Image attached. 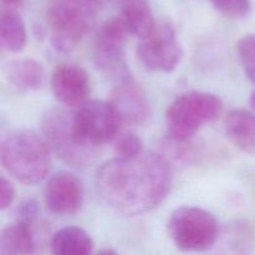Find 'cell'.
I'll return each mask as SVG.
<instances>
[{
  "instance_id": "cell-21",
  "label": "cell",
  "mask_w": 255,
  "mask_h": 255,
  "mask_svg": "<svg viewBox=\"0 0 255 255\" xmlns=\"http://www.w3.org/2000/svg\"><path fill=\"white\" fill-rule=\"evenodd\" d=\"M212 2L228 16L243 17L251 11V0H212Z\"/></svg>"
},
{
  "instance_id": "cell-15",
  "label": "cell",
  "mask_w": 255,
  "mask_h": 255,
  "mask_svg": "<svg viewBox=\"0 0 255 255\" xmlns=\"http://www.w3.org/2000/svg\"><path fill=\"white\" fill-rule=\"evenodd\" d=\"M120 9V16L125 20L132 35L147 36L156 26V20L147 0H114Z\"/></svg>"
},
{
  "instance_id": "cell-2",
  "label": "cell",
  "mask_w": 255,
  "mask_h": 255,
  "mask_svg": "<svg viewBox=\"0 0 255 255\" xmlns=\"http://www.w3.org/2000/svg\"><path fill=\"white\" fill-rule=\"evenodd\" d=\"M0 154L4 168L24 184L40 183L51 168L49 144L45 138L27 129L7 134L1 142Z\"/></svg>"
},
{
  "instance_id": "cell-8",
  "label": "cell",
  "mask_w": 255,
  "mask_h": 255,
  "mask_svg": "<svg viewBox=\"0 0 255 255\" xmlns=\"http://www.w3.org/2000/svg\"><path fill=\"white\" fill-rule=\"evenodd\" d=\"M122 121L110 101H86L72 115V128L79 142L99 148L116 138Z\"/></svg>"
},
{
  "instance_id": "cell-6",
  "label": "cell",
  "mask_w": 255,
  "mask_h": 255,
  "mask_svg": "<svg viewBox=\"0 0 255 255\" xmlns=\"http://www.w3.org/2000/svg\"><path fill=\"white\" fill-rule=\"evenodd\" d=\"M42 132L50 149L65 163L86 167L96 159L97 148L79 142L72 128V115L64 109H51L41 121Z\"/></svg>"
},
{
  "instance_id": "cell-4",
  "label": "cell",
  "mask_w": 255,
  "mask_h": 255,
  "mask_svg": "<svg viewBox=\"0 0 255 255\" xmlns=\"http://www.w3.org/2000/svg\"><path fill=\"white\" fill-rule=\"evenodd\" d=\"M174 246L183 252H206L219 238V223L214 214L198 207H179L167 224Z\"/></svg>"
},
{
  "instance_id": "cell-26",
  "label": "cell",
  "mask_w": 255,
  "mask_h": 255,
  "mask_svg": "<svg viewBox=\"0 0 255 255\" xmlns=\"http://www.w3.org/2000/svg\"><path fill=\"white\" fill-rule=\"evenodd\" d=\"M251 105L252 107L255 110V91L252 94V97H251Z\"/></svg>"
},
{
  "instance_id": "cell-7",
  "label": "cell",
  "mask_w": 255,
  "mask_h": 255,
  "mask_svg": "<svg viewBox=\"0 0 255 255\" xmlns=\"http://www.w3.org/2000/svg\"><path fill=\"white\" fill-rule=\"evenodd\" d=\"M131 30L121 16L106 20L97 31L94 42V60L97 69L116 82L129 79L126 50Z\"/></svg>"
},
{
  "instance_id": "cell-16",
  "label": "cell",
  "mask_w": 255,
  "mask_h": 255,
  "mask_svg": "<svg viewBox=\"0 0 255 255\" xmlns=\"http://www.w3.org/2000/svg\"><path fill=\"white\" fill-rule=\"evenodd\" d=\"M94 241L79 227H66L54 234L51 251L56 255H87L92 253Z\"/></svg>"
},
{
  "instance_id": "cell-5",
  "label": "cell",
  "mask_w": 255,
  "mask_h": 255,
  "mask_svg": "<svg viewBox=\"0 0 255 255\" xmlns=\"http://www.w3.org/2000/svg\"><path fill=\"white\" fill-rule=\"evenodd\" d=\"M99 10L79 0H52L47 24L55 49L59 52L72 51L91 29Z\"/></svg>"
},
{
  "instance_id": "cell-19",
  "label": "cell",
  "mask_w": 255,
  "mask_h": 255,
  "mask_svg": "<svg viewBox=\"0 0 255 255\" xmlns=\"http://www.w3.org/2000/svg\"><path fill=\"white\" fill-rule=\"evenodd\" d=\"M237 52L246 75L255 84V35H246L239 39Z\"/></svg>"
},
{
  "instance_id": "cell-25",
  "label": "cell",
  "mask_w": 255,
  "mask_h": 255,
  "mask_svg": "<svg viewBox=\"0 0 255 255\" xmlns=\"http://www.w3.org/2000/svg\"><path fill=\"white\" fill-rule=\"evenodd\" d=\"M80 1H84V2H86V4H90V5H92V6L100 9L104 0H80Z\"/></svg>"
},
{
  "instance_id": "cell-1",
  "label": "cell",
  "mask_w": 255,
  "mask_h": 255,
  "mask_svg": "<svg viewBox=\"0 0 255 255\" xmlns=\"http://www.w3.org/2000/svg\"><path fill=\"white\" fill-rule=\"evenodd\" d=\"M172 168L166 157L143 152L107 161L96 174L102 201L116 212L137 216L158 207L172 187Z\"/></svg>"
},
{
  "instance_id": "cell-20",
  "label": "cell",
  "mask_w": 255,
  "mask_h": 255,
  "mask_svg": "<svg viewBox=\"0 0 255 255\" xmlns=\"http://www.w3.org/2000/svg\"><path fill=\"white\" fill-rule=\"evenodd\" d=\"M115 142V151L119 157H131L142 152V141L134 132L119 133Z\"/></svg>"
},
{
  "instance_id": "cell-14",
  "label": "cell",
  "mask_w": 255,
  "mask_h": 255,
  "mask_svg": "<svg viewBox=\"0 0 255 255\" xmlns=\"http://www.w3.org/2000/svg\"><path fill=\"white\" fill-rule=\"evenodd\" d=\"M226 133L234 146L246 153L255 152V115L248 110H233L226 117Z\"/></svg>"
},
{
  "instance_id": "cell-12",
  "label": "cell",
  "mask_w": 255,
  "mask_h": 255,
  "mask_svg": "<svg viewBox=\"0 0 255 255\" xmlns=\"http://www.w3.org/2000/svg\"><path fill=\"white\" fill-rule=\"evenodd\" d=\"M110 102L119 114L122 125L142 124L149 116V102L146 94L132 77L117 82Z\"/></svg>"
},
{
  "instance_id": "cell-11",
  "label": "cell",
  "mask_w": 255,
  "mask_h": 255,
  "mask_svg": "<svg viewBox=\"0 0 255 255\" xmlns=\"http://www.w3.org/2000/svg\"><path fill=\"white\" fill-rule=\"evenodd\" d=\"M51 87L56 100L62 105L81 106L90 95L89 75L77 65L62 64L52 72Z\"/></svg>"
},
{
  "instance_id": "cell-17",
  "label": "cell",
  "mask_w": 255,
  "mask_h": 255,
  "mask_svg": "<svg viewBox=\"0 0 255 255\" xmlns=\"http://www.w3.org/2000/svg\"><path fill=\"white\" fill-rule=\"evenodd\" d=\"M35 239L32 227L21 222H15L2 229L0 236V254L25 255L35 252Z\"/></svg>"
},
{
  "instance_id": "cell-22",
  "label": "cell",
  "mask_w": 255,
  "mask_h": 255,
  "mask_svg": "<svg viewBox=\"0 0 255 255\" xmlns=\"http://www.w3.org/2000/svg\"><path fill=\"white\" fill-rule=\"evenodd\" d=\"M16 216L17 222H21V223L27 224V226L34 227L35 221H36L37 216H39V204L34 199H25L17 207Z\"/></svg>"
},
{
  "instance_id": "cell-23",
  "label": "cell",
  "mask_w": 255,
  "mask_h": 255,
  "mask_svg": "<svg viewBox=\"0 0 255 255\" xmlns=\"http://www.w3.org/2000/svg\"><path fill=\"white\" fill-rule=\"evenodd\" d=\"M15 198V189L10 181H7L5 177L0 178V208H9Z\"/></svg>"
},
{
  "instance_id": "cell-9",
  "label": "cell",
  "mask_w": 255,
  "mask_h": 255,
  "mask_svg": "<svg viewBox=\"0 0 255 255\" xmlns=\"http://www.w3.org/2000/svg\"><path fill=\"white\" fill-rule=\"evenodd\" d=\"M137 56L151 71L169 72L181 61L182 49L173 26L167 21L157 22L147 36L139 39Z\"/></svg>"
},
{
  "instance_id": "cell-13",
  "label": "cell",
  "mask_w": 255,
  "mask_h": 255,
  "mask_svg": "<svg viewBox=\"0 0 255 255\" xmlns=\"http://www.w3.org/2000/svg\"><path fill=\"white\" fill-rule=\"evenodd\" d=\"M2 72L7 82L19 91H35L44 84V67L29 57L11 60L5 65Z\"/></svg>"
},
{
  "instance_id": "cell-18",
  "label": "cell",
  "mask_w": 255,
  "mask_h": 255,
  "mask_svg": "<svg viewBox=\"0 0 255 255\" xmlns=\"http://www.w3.org/2000/svg\"><path fill=\"white\" fill-rule=\"evenodd\" d=\"M26 27L21 17L11 9L4 10L0 17V41L2 49L20 52L26 45Z\"/></svg>"
},
{
  "instance_id": "cell-3",
  "label": "cell",
  "mask_w": 255,
  "mask_h": 255,
  "mask_svg": "<svg viewBox=\"0 0 255 255\" xmlns=\"http://www.w3.org/2000/svg\"><path fill=\"white\" fill-rule=\"evenodd\" d=\"M223 111V102L217 95L189 91L177 97L166 112L168 136L188 141L206 124L216 121Z\"/></svg>"
},
{
  "instance_id": "cell-10",
  "label": "cell",
  "mask_w": 255,
  "mask_h": 255,
  "mask_svg": "<svg viewBox=\"0 0 255 255\" xmlns=\"http://www.w3.org/2000/svg\"><path fill=\"white\" fill-rule=\"evenodd\" d=\"M44 196L50 212L57 216H72L84 204L85 187L76 174L61 171L50 177Z\"/></svg>"
},
{
  "instance_id": "cell-24",
  "label": "cell",
  "mask_w": 255,
  "mask_h": 255,
  "mask_svg": "<svg viewBox=\"0 0 255 255\" xmlns=\"http://www.w3.org/2000/svg\"><path fill=\"white\" fill-rule=\"evenodd\" d=\"M22 2V0H2V4L6 5L9 7H15L17 5H20Z\"/></svg>"
}]
</instances>
